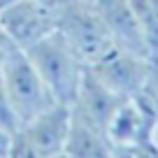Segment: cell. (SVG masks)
Instances as JSON below:
<instances>
[{"mask_svg":"<svg viewBox=\"0 0 158 158\" xmlns=\"http://www.w3.org/2000/svg\"><path fill=\"white\" fill-rule=\"evenodd\" d=\"M23 54L28 56V60L37 70L42 81L49 86L54 98L65 105L72 102L74 93L79 89V81L86 72V65L79 60V56L63 40V35L58 30H54L44 40L28 47Z\"/></svg>","mask_w":158,"mask_h":158,"instance_id":"obj_1","label":"cell"},{"mask_svg":"<svg viewBox=\"0 0 158 158\" xmlns=\"http://www.w3.org/2000/svg\"><path fill=\"white\" fill-rule=\"evenodd\" d=\"M56 30L72 47L79 60L91 68L114 49V42L102 23L93 0H72L56 16Z\"/></svg>","mask_w":158,"mask_h":158,"instance_id":"obj_2","label":"cell"},{"mask_svg":"<svg viewBox=\"0 0 158 158\" xmlns=\"http://www.w3.org/2000/svg\"><path fill=\"white\" fill-rule=\"evenodd\" d=\"M0 77H2L12 109L19 118V126L28 123L30 118L58 102L23 51H12L7 56L5 63L0 65Z\"/></svg>","mask_w":158,"mask_h":158,"instance_id":"obj_3","label":"cell"},{"mask_svg":"<svg viewBox=\"0 0 158 158\" xmlns=\"http://www.w3.org/2000/svg\"><path fill=\"white\" fill-rule=\"evenodd\" d=\"M56 16L54 12L35 5L30 0H14L0 12V28L5 30L12 47L19 51H26L35 42L44 40L56 30Z\"/></svg>","mask_w":158,"mask_h":158,"instance_id":"obj_4","label":"cell"},{"mask_svg":"<svg viewBox=\"0 0 158 158\" xmlns=\"http://www.w3.org/2000/svg\"><path fill=\"white\" fill-rule=\"evenodd\" d=\"M151 65H153V58L130 54V51L114 47L107 56H102L95 65H91V70L116 95L135 98V95L142 93L144 84H147V77L151 72Z\"/></svg>","mask_w":158,"mask_h":158,"instance_id":"obj_5","label":"cell"},{"mask_svg":"<svg viewBox=\"0 0 158 158\" xmlns=\"http://www.w3.org/2000/svg\"><path fill=\"white\" fill-rule=\"evenodd\" d=\"M123 100L126 98L116 95L93 70L86 68L84 77L79 81V89L74 93V100L70 102V112H72V116L81 118V121H89V123L107 130L114 112Z\"/></svg>","mask_w":158,"mask_h":158,"instance_id":"obj_6","label":"cell"},{"mask_svg":"<svg viewBox=\"0 0 158 158\" xmlns=\"http://www.w3.org/2000/svg\"><path fill=\"white\" fill-rule=\"evenodd\" d=\"M70 126H72L70 105L54 102L49 109H44L42 114L30 118L28 123L19 126V130L30 139V144L40 151L42 158H51L65 149Z\"/></svg>","mask_w":158,"mask_h":158,"instance_id":"obj_7","label":"cell"},{"mask_svg":"<svg viewBox=\"0 0 158 158\" xmlns=\"http://www.w3.org/2000/svg\"><path fill=\"white\" fill-rule=\"evenodd\" d=\"M156 128H158V116L139 95H135V98H126L118 105V109L114 112L112 121L107 126V135L114 147H121V144L153 139Z\"/></svg>","mask_w":158,"mask_h":158,"instance_id":"obj_8","label":"cell"},{"mask_svg":"<svg viewBox=\"0 0 158 158\" xmlns=\"http://www.w3.org/2000/svg\"><path fill=\"white\" fill-rule=\"evenodd\" d=\"M93 5L102 23L107 26V33L116 49L151 58L144 44L142 30L137 26V19H135V12L130 7V0H93Z\"/></svg>","mask_w":158,"mask_h":158,"instance_id":"obj_9","label":"cell"},{"mask_svg":"<svg viewBox=\"0 0 158 158\" xmlns=\"http://www.w3.org/2000/svg\"><path fill=\"white\" fill-rule=\"evenodd\" d=\"M63 151L68 153V158H114V144L107 130L72 116V126Z\"/></svg>","mask_w":158,"mask_h":158,"instance_id":"obj_10","label":"cell"},{"mask_svg":"<svg viewBox=\"0 0 158 158\" xmlns=\"http://www.w3.org/2000/svg\"><path fill=\"white\" fill-rule=\"evenodd\" d=\"M130 7L142 30L149 56L158 60V0H130Z\"/></svg>","mask_w":158,"mask_h":158,"instance_id":"obj_11","label":"cell"},{"mask_svg":"<svg viewBox=\"0 0 158 158\" xmlns=\"http://www.w3.org/2000/svg\"><path fill=\"white\" fill-rule=\"evenodd\" d=\"M114 158H158V144L153 139L114 147Z\"/></svg>","mask_w":158,"mask_h":158,"instance_id":"obj_12","label":"cell"},{"mask_svg":"<svg viewBox=\"0 0 158 158\" xmlns=\"http://www.w3.org/2000/svg\"><path fill=\"white\" fill-rule=\"evenodd\" d=\"M0 128L7 130V133H14L19 128V118H16L14 109H12V102L7 98L5 84H2V77H0Z\"/></svg>","mask_w":158,"mask_h":158,"instance_id":"obj_13","label":"cell"},{"mask_svg":"<svg viewBox=\"0 0 158 158\" xmlns=\"http://www.w3.org/2000/svg\"><path fill=\"white\" fill-rule=\"evenodd\" d=\"M139 98H142L144 102L153 109V114L158 116V60H153L151 72H149V77H147V84H144Z\"/></svg>","mask_w":158,"mask_h":158,"instance_id":"obj_14","label":"cell"},{"mask_svg":"<svg viewBox=\"0 0 158 158\" xmlns=\"http://www.w3.org/2000/svg\"><path fill=\"white\" fill-rule=\"evenodd\" d=\"M30 2H35V5L44 7V10L54 12V14H58L65 5H70V2H72V0H30Z\"/></svg>","mask_w":158,"mask_h":158,"instance_id":"obj_15","label":"cell"},{"mask_svg":"<svg viewBox=\"0 0 158 158\" xmlns=\"http://www.w3.org/2000/svg\"><path fill=\"white\" fill-rule=\"evenodd\" d=\"M10 135H12V133H7V130H2V128H0V156H5V153H7V144H10Z\"/></svg>","mask_w":158,"mask_h":158,"instance_id":"obj_16","label":"cell"},{"mask_svg":"<svg viewBox=\"0 0 158 158\" xmlns=\"http://www.w3.org/2000/svg\"><path fill=\"white\" fill-rule=\"evenodd\" d=\"M12 2H14V0H0V12L5 10V7H7V5H12Z\"/></svg>","mask_w":158,"mask_h":158,"instance_id":"obj_17","label":"cell"},{"mask_svg":"<svg viewBox=\"0 0 158 158\" xmlns=\"http://www.w3.org/2000/svg\"><path fill=\"white\" fill-rule=\"evenodd\" d=\"M51 158H68V153H65V151H60V153H56V156H51Z\"/></svg>","mask_w":158,"mask_h":158,"instance_id":"obj_18","label":"cell"},{"mask_svg":"<svg viewBox=\"0 0 158 158\" xmlns=\"http://www.w3.org/2000/svg\"><path fill=\"white\" fill-rule=\"evenodd\" d=\"M153 142L158 144V128H156V133H153Z\"/></svg>","mask_w":158,"mask_h":158,"instance_id":"obj_19","label":"cell"},{"mask_svg":"<svg viewBox=\"0 0 158 158\" xmlns=\"http://www.w3.org/2000/svg\"><path fill=\"white\" fill-rule=\"evenodd\" d=\"M0 158H5V156H0Z\"/></svg>","mask_w":158,"mask_h":158,"instance_id":"obj_20","label":"cell"}]
</instances>
